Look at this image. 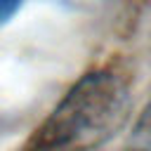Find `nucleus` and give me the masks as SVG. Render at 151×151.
<instances>
[{"instance_id":"obj_1","label":"nucleus","mask_w":151,"mask_h":151,"mask_svg":"<svg viewBox=\"0 0 151 151\" xmlns=\"http://www.w3.org/2000/svg\"><path fill=\"white\" fill-rule=\"evenodd\" d=\"M130 113V90L111 71L83 76L40 123L26 151H92L109 142Z\"/></svg>"},{"instance_id":"obj_2","label":"nucleus","mask_w":151,"mask_h":151,"mask_svg":"<svg viewBox=\"0 0 151 151\" xmlns=\"http://www.w3.org/2000/svg\"><path fill=\"white\" fill-rule=\"evenodd\" d=\"M130 151H151V101L137 118L130 137Z\"/></svg>"},{"instance_id":"obj_3","label":"nucleus","mask_w":151,"mask_h":151,"mask_svg":"<svg viewBox=\"0 0 151 151\" xmlns=\"http://www.w3.org/2000/svg\"><path fill=\"white\" fill-rule=\"evenodd\" d=\"M24 5V0H0V26H5Z\"/></svg>"}]
</instances>
